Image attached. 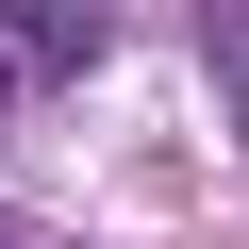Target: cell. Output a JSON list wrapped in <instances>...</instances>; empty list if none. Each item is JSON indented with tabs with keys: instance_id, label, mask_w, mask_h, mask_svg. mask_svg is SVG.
Instances as JSON below:
<instances>
[{
	"instance_id": "6da1fadb",
	"label": "cell",
	"mask_w": 249,
	"mask_h": 249,
	"mask_svg": "<svg viewBox=\"0 0 249 249\" xmlns=\"http://www.w3.org/2000/svg\"><path fill=\"white\" fill-rule=\"evenodd\" d=\"M0 116H17V83H0Z\"/></svg>"
}]
</instances>
